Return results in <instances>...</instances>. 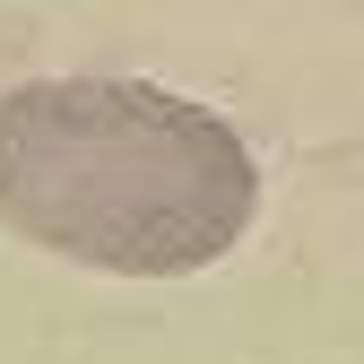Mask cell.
Masks as SVG:
<instances>
[{"label":"cell","mask_w":364,"mask_h":364,"mask_svg":"<svg viewBox=\"0 0 364 364\" xmlns=\"http://www.w3.org/2000/svg\"><path fill=\"white\" fill-rule=\"evenodd\" d=\"M252 156L208 105L139 78H35L0 96V225L113 269L182 278L252 225Z\"/></svg>","instance_id":"6da1fadb"}]
</instances>
